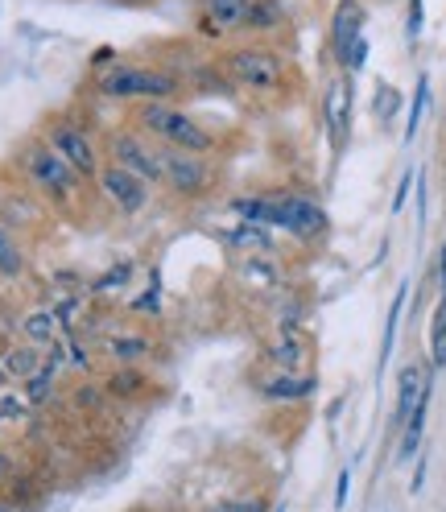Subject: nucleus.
I'll list each match as a JSON object with an SVG mask.
<instances>
[{"label": "nucleus", "mask_w": 446, "mask_h": 512, "mask_svg": "<svg viewBox=\"0 0 446 512\" xmlns=\"http://www.w3.org/2000/svg\"><path fill=\"white\" fill-rule=\"evenodd\" d=\"M219 71L257 100H285L294 91V62L273 42H240L219 54Z\"/></svg>", "instance_id": "1"}, {"label": "nucleus", "mask_w": 446, "mask_h": 512, "mask_svg": "<svg viewBox=\"0 0 446 512\" xmlns=\"http://www.w3.org/2000/svg\"><path fill=\"white\" fill-rule=\"evenodd\" d=\"M133 124L141 128L145 137H153L157 145L166 149H182V153H199V157H215L219 153V137L211 128L182 108L178 100H166V104H137L133 112Z\"/></svg>", "instance_id": "2"}, {"label": "nucleus", "mask_w": 446, "mask_h": 512, "mask_svg": "<svg viewBox=\"0 0 446 512\" xmlns=\"http://www.w3.org/2000/svg\"><path fill=\"white\" fill-rule=\"evenodd\" d=\"M95 87L120 104H166L178 100L182 79L162 67H145V62H112L108 71H100Z\"/></svg>", "instance_id": "3"}, {"label": "nucleus", "mask_w": 446, "mask_h": 512, "mask_svg": "<svg viewBox=\"0 0 446 512\" xmlns=\"http://www.w3.org/2000/svg\"><path fill=\"white\" fill-rule=\"evenodd\" d=\"M21 174H25V182L38 190V195H46L50 203H58V207H75L79 203V195H83V178L67 166V157H62L46 137H34V141H25L21 145Z\"/></svg>", "instance_id": "4"}, {"label": "nucleus", "mask_w": 446, "mask_h": 512, "mask_svg": "<svg viewBox=\"0 0 446 512\" xmlns=\"http://www.w3.org/2000/svg\"><path fill=\"white\" fill-rule=\"evenodd\" d=\"M104 157L112 166L133 170L137 178H145L153 190H166V170H162V145L153 137H145L137 124L116 128V133L104 141Z\"/></svg>", "instance_id": "5"}, {"label": "nucleus", "mask_w": 446, "mask_h": 512, "mask_svg": "<svg viewBox=\"0 0 446 512\" xmlns=\"http://www.w3.org/2000/svg\"><path fill=\"white\" fill-rule=\"evenodd\" d=\"M46 141L67 157V166L83 178V182H95L100 178V170L108 166V157H104V145L91 137V128H83L75 116H54L46 124Z\"/></svg>", "instance_id": "6"}, {"label": "nucleus", "mask_w": 446, "mask_h": 512, "mask_svg": "<svg viewBox=\"0 0 446 512\" xmlns=\"http://www.w3.org/2000/svg\"><path fill=\"white\" fill-rule=\"evenodd\" d=\"M162 170H166V190H174L178 199H207L219 186V170L211 157L182 153L162 145Z\"/></svg>", "instance_id": "7"}, {"label": "nucleus", "mask_w": 446, "mask_h": 512, "mask_svg": "<svg viewBox=\"0 0 446 512\" xmlns=\"http://www.w3.org/2000/svg\"><path fill=\"white\" fill-rule=\"evenodd\" d=\"M95 190H100V195L112 203V211L124 219H137L153 203V186L145 178H137L133 170L112 166V162L100 170V178H95Z\"/></svg>", "instance_id": "8"}, {"label": "nucleus", "mask_w": 446, "mask_h": 512, "mask_svg": "<svg viewBox=\"0 0 446 512\" xmlns=\"http://www.w3.org/2000/svg\"><path fill=\"white\" fill-rule=\"evenodd\" d=\"M277 232H285L298 244H318L331 232V219L306 195H277Z\"/></svg>", "instance_id": "9"}, {"label": "nucleus", "mask_w": 446, "mask_h": 512, "mask_svg": "<svg viewBox=\"0 0 446 512\" xmlns=\"http://www.w3.org/2000/svg\"><path fill=\"white\" fill-rule=\"evenodd\" d=\"M434 397V368L430 360H409L401 372H397V401H393V430L401 434L405 422L418 413L422 405H430Z\"/></svg>", "instance_id": "10"}, {"label": "nucleus", "mask_w": 446, "mask_h": 512, "mask_svg": "<svg viewBox=\"0 0 446 512\" xmlns=\"http://www.w3.org/2000/svg\"><path fill=\"white\" fill-rule=\"evenodd\" d=\"M261 401L269 405H302L318 393V376L306 368V372H290V368H265L257 380H252Z\"/></svg>", "instance_id": "11"}, {"label": "nucleus", "mask_w": 446, "mask_h": 512, "mask_svg": "<svg viewBox=\"0 0 446 512\" xmlns=\"http://www.w3.org/2000/svg\"><path fill=\"white\" fill-rule=\"evenodd\" d=\"M364 21H368V9L360 5V0H339L335 5V13H331V58L339 62V71H343L347 54L356 50V42L368 38Z\"/></svg>", "instance_id": "12"}, {"label": "nucleus", "mask_w": 446, "mask_h": 512, "mask_svg": "<svg viewBox=\"0 0 446 512\" xmlns=\"http://www.w3.org/2000/svg\"><path fill=\"white\" fill-rule=\"evenodd\" d=\"M257 0H199V25L211 38H236L244 34L248 13Z\"/></svg>", "instance_id": "13"}, {"label": "nucleus", "mask_w": 446, "mask_h": 512, "mask_svg": "<svg viewBox=\"0 0 446 512\" xmlns=\"http://www.w3.org/2000/svg\"><path fill=\"white\" fill-rule=\"evenodd\" d=\"M352 108H356V91H352V75H335L327 95H323V116H327V133L331 145L339 149L347 141V128H352Z\"/></svg>", "instance_id": "14"}, {"label": "nucleus", "mask_w": 446, "mask_h": 512, "mask_svg": "<svg viewBox=\"0 0 446 512\" xmlns=\"http://www.w3.org/2000/svg\"><path fill=\"white\" fill-rule=\"evenodd\" d=\"M236 277L248 294H257V298H273L285 290V269L277 256H240V265H236Z\"/></svg>", "instance_id": "15"}, {"label": "nucleus", "mask_w": 446, "mask_h": 512, "mask_svg": "<svg viewBox=\"0 0 446 512\" xmlns=\"http://www.w3.org/2000/svg\"><path fill=\"white\" fill-rule=\"evenodd\" d=\"M104 356L116 368H137L153 356V339L145 331H112V335H104Z\"/></svg>", "instance_id": "16"}, {"label": "nucleus", "mask_w": 446, "mask_h": 512, "mask_svg": "<svg viewBox=\"0 0 446 512\" xmlns=\"http://www.w3.org/2000/svg\"><path fill=\"white\" fill-rule=\"evenodd\" d=\"M285 29H290V9H285L281 0H257L248 13L244 34L257 38V42H273L277 34H285Z\"/></svg>", "instance_id": "17"}, {"label": "nucleus", "mask_w": 446, "mask_h": 512, "mask_svg": "<svg viewBox=\"0 0 446 512\" xmlns=\"http://www.w3.org/2000/svg\"><path fill=\"white\" fill-rule=\"evenodd\" d=\"M265 364L269 368H290V372H306L310 368V347L302 331H281L269 347H265Z\"/></svg>", "instance_id": "18"}, {"label": "nucleus", "mask_w": 446, "mask_h": 512, "mask_svg": "<svg viewBox=\"0 0 446 512\" xmlns=\"http://www.w3.org/2000/svg\"><path fill=\"white\" fill-rule=\"evenodd\" d=\"M0 364H5L9 384H25V380H34V376L46 368L42 347H34V343H25V347H9L5 356H0Z\"/></svg>", "instance_id": "19"}, {"label": "nucleus", "mask_w": 446, "mask_h": 512, "mask_svg": "<svg viewBox=\"0 0 446 512\" xmlns=\"http://www.w3.org/2000/svg\"><path fill=\"white\" fill-rule=\"evenodd\" d=\"M228 207L232 215H240V223H257V228L277 232V195H240Z\"/></svg>", "instance_id": "20"}, {"label": "nucleus", "mask_w": 446, "mask_h": 512, "mask_svg": "<svg viewBox=\"0 0 446 512\" xmlns=\"http://www.w3.org/2000/svg\"><path fill=\"white\" fill-rule=\"evenodd\" d=\"M228 244L240 248L244 256H277V240L269 228H257V223H240L236 232H228Z\"/></svg>", "instance_id": "21"}, {"label": "nucleus", "mask_w": 446, "mask_h": 512, "mask_svg": "<svg viewBox=\"0 0 446 512\" xmlns=\"http://www.w3.org/2000/svg\"><path fill=\"white\" fill-rule=\"evenodd\" d=\"M21 331H25V339L34 347H54V339H58V314L54 310H29L21 318Z\"/></svg>", "instance_id": "22"}, {"label": "nucleus", "mask_w": 446, "mask_h": 512, "mask_svg": "<svg viewBox=\"0 0 446 512\" xmlns=\"http://www.w3.org/2000/svg\"><path fill=\"white\" fill-rule=\"evenodd\" d=\"M29 269L25 248L17 244V236L9 228H0V281H21Z\"/></svg>", "instance_id": "23"}, {"label": "nucleus", "mask_w": 446, "mask_h": 512, "mask_svg": "<svg viewBox=\"0 0 446 512\" xmlns=\"http://www.w3.org/2000/svg\"><path fill=\"white\" fill-rule=\"evenodd\" d=\"M430 368L442 372L446 368V294H438V306L430 314Z\"/></svg>", "instance_id": "24"}, {"label": "nucleus", "mask_w": 446, "mask_h": 512, "mask_svg": "<svg viewBox=\"0 0 446 512\" xmlns=\"http://www.w3.org/2000/svg\"><path fill=\"white\" fill-rule=\"evenodd\" d=\"M426 108H430V75H422L418 87H413V104H409V116H405V145L418 137V128L426 120Z\"/></svg>", "instance_id": "25"}, {"label": "nucleus", "mask_w": 446, "mask_h": 512, "mask_svg": "<svg viewBox=\"0 0 446 512\" xmlns=\"http://www.w3.org/2000/svg\"><path fill=\"white\" fill-rule=\"evenodd\" d=\"M405 298H409V281H401V290L393 298V310H389V323H385V339H380V368L389 364L393 356V343H397V323H401V310H405Z\"/></svg>", "instance_id": "26"}, {"label": "nucleus", "mask_w": 446, "mask_h": 512, "mask_svg": "<svg viewBox=\"0 0 446 512\" xmlns=\"http://www.w3.org/2000/svg\"><path fill=\"white\" fill-rule=\"evenodd\" d=\"M108 389H112L116 397H141L149 384H145V376H141L137 368H116V372L108 376Z\"/></svg>", "instance_id": "27"}, {"label": "nucleus", "mask_w": 446, "mask_h": 512, "mask_svg": "<svg viewBox=\"0 0 446 512\" xmlns=\"http://www.w3.org/2000/svg\"><path fill=\"white\" fill-rule=\"evenodd\" d=\"M376 116H380V124H389L393 116H401V91L393 83L376 87Z\"/></svg>", "instance_id": "28"}, {"label": "nucleus", "mask_w": 446, "mask_h": 512, "mask_svg": "<svg viewBox=\"0 0 446 512\" xmlns=\"http://www.w3.org/2000/svg\"><path fill=\"white\" fill-rule=\"evenodd\" d=\"M422 29H426V0H405V38H409V46L422 38Z\"/></svg>", "instance_id": "29"}, {"label": "nucleus", "mask_w": 446, "mask_h": 512, "mask_svg": "<svg viewBox=\"0 0 446 512\" xmlns=\"http://www.w3.org/2000/svg\"><path fill=\"white\" fill-rule=\"evenodd\" d=\"M207 512H269V504L261 496H228V500H215Z\"/></svg>", "instance_id": "30"}, {"label": "nucleus", "mask_w": 446, "mask_h": 512, "mask_svg": "<svg viewBox=\"0 0 446 512\" xmlns=\"http://www.w3.org/2000/svg\"><path fill=\"white\" fill-rule=\"evenodd\" d=\"M50 389H54V364H46L34 380H25V397L34 401V405H42V401L50 397Z\"/></svg>", "instance_id": "31"}, {"label": "nucleus", "mask_w": 446, "mask_h": 512, "mask_svg": "<svg viewBox=\"0 0 446 512\" xmlns=\"http://www.w3.org/2000/svg\"><path fill=\"white\" fill-rule=\"evenodd\" d=\"M29 413V397H17L9 389H0V422H21Z\"/></svg>", "instance_id": "32"}, {"label": "nucleus", "mask_w": 446, "mask_h": 512, "mask_svg": "<svg viewBox=\"0 0 446 512\" xmlns=\"http://www.w3.org/2000/svg\"><path fill=\"white\" fill-rule=\"evenodd\" d=\"M129 277H133V265L124 261V265H116L112 273H104L100 281H95V285H91V294H104V290H120V285L129 281Z\"/></svg>", "instance_id": "33"}, {"label": "nucleus", "mask_w": 446, "mask_h": 512, "mask_svg": "<svg viewBox=\"0 0 446 512\" xmlns=\"http://www.w3.org/2000/svg\"><path fill=\"white\" fill-rule=\"evenodd\" d=\"M413 182H418V174H401V182H397V195H393V215H401L405 211V199H409V190H413Z\"/></svg>", "instance_id": "34"}, {"label": "nucleus", "mask_w": 446, "mask_h": 512, "mask_svg": "<svg viewBox=\"0 0 446 512\" xmlns=\"http://www.w3.org/2000/svg\"><path fill=\"white\" fill-rule=\"evenodd\" d=\"M347 484H352V475L343 471V475H339V488H335V508H343V504H347Z\"/></svg>", "instance_id": "35"}, {"label": "nucleus", "mask_w": 446, "mask_h": 512, "mask_svg": "<svg viewBox=\"0 0 446 512\" xmlns=\"http://www.w3.org/2000/svg\"><path fill=\"white\" fill-rule=\"evenodd\" d=\"M422 479H426V459L418 463V471H413V484H409V492H422Z\"/></svg>", "instance_id": "36"}, {"label": "nucleus", "mask_w": 446, "mask_h": 512, "mask_svg": "<svg viewBox=\"0 0 446 512\" xmlns=\"http://www.w3.org/2000/svg\"><path fill=\"white\" fill-rule=\"evenodd\" d=\"M438 285H442V294H446V244L438 252Z\"/></svg>", "instance_id": "37"}, {"label": "nucleus", "mask_w": 446, "mask_h": 512, "mask_svg": "<svg viewBox=\"0 0 446 512\" xmlns=\"http://www.w3.org/2000/svg\"><path fill=\"white\" fill-rule=\"evenodd\" d=\"M0 389H9V376H5V364H0Z\"/></svg>", "instance_id": "38"}]
</instances>
